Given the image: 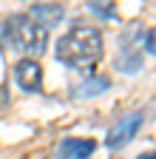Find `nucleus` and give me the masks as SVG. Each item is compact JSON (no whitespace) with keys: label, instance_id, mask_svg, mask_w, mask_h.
<instances>
[{"label":"nucleus","instance_id":"9d476101","mask_svg":"<svg viewBox=\"0 0 156 159\" xmlns=\"http://www.w3.org/2000/svg\"><path fill=\"white\" fill-rule=\"evenodd\" d=\"M136 159H156V156H153V151H148V153H142V156H136Z\"/></svg>","mask_w":156,"mask_h":159},{"label":"nucleus","instance_id":"423d86ee","mask_svg":"<svg viewBox=\"0 0 156 159\" xmlns=\"http://www.w3.org/2000/svg\"><path fill=\"white\" fill-rule=\"evenodd\" d=\"M63 14H65V9H63L60 3H37V6L29 11V17H31V20H37L43 29L57 26V23L63 20Z\"/></svg>","mask_w":156,"mask_h":159},{"label":"nucleus","instance_id":"f257e3e1","mask_svg":"<svg viewBox=\"0 0 156 159\" xmlns=\"http://www.w3.org/2000/svg\"><path fill=\"white\" fill-rule=\"evenodd\" d=\"M102 57V34L100 29L80 26L57 40V60L71 68H88Z\"/></svg>","mask_w":156,"mask_h":159},{"label":"nucleus","instance_id":"39448f33","mask_svg":"<svg viewBox=\"0 0 156 159\" xmlns=\"http://www.w3.org/2000/svg\"><path fill=\"white\" fill-rule=\"evenodd\" d=\"M14 80H17V85H20L23 91H40V85H43V68H40V63L31 60V57L20 60V63L14 66Z\"/></svg>","mask_w":156,"mask_h":159},{"label":"nucleus","instance_id":"f03ea898","mask_svg":"<svg viewBox=\"0 0 156 159\" xmlns=\"http://www.w3.org/2000/svg\"><path fill=\"white\" fill-rule=\"evenodd\" d=\"M6 29H9V43L17 51H26V54H43L48 46V29H43L37 20H31L26 11L20 14H11L6 20Z\"/></svg>","mask_w":156,"mask_h":159},{"label":"nucleus","instance_id":"7ed1b4c3","mask_svg":"<svg viewBox=\"0 0 156 159\" xmlns=\"http://www.w3.org/2000/svg\"><path fill=\"white\" fill-rule=\"evenodd\" d=\"M142 37H145V29L142 26H131L119 43V68L133 74L139 71L142 63H145V48H142Z\"/></svg>","mask_w":156,"mask_h":159},{"label":"nucleus","instance_id":"6e6552de","mask_svg":"<svg viewBox=\"0 0 156 159\" xmlns=\"http://www.w3.org/2000/svg\"><path fill=\"white\" fill-rule=\"evenodd\" d=\"M111 83H108V77H91L88 83H82V85H77L74 88V97H94V94H100V91H105Z\"/></svg>","mask_w":156,"mask_h":159},{"label":"nucleus","instance_id":"20e7f679","mask_svg":"<svg viewBox=\"0 0 156 159\" xmlns=\"http://www.w3.org/2000/svg\"><path fill=\"white\" fill-rule=\"evenodd\" d=\"M139 125H142V114L136 111V114H128V116H122L119 122H116L111 131H108V136H105V145L108 148H122V145H128L131 139L136 136V131H139Z\"/></svg>","mask_w":156,"mask_h":159},{"label":"nucleus","instance_id":"1a4fd4ad","mask_svg":"<svg viewBox=\"0 0 156 159\" xmlns=\"http://www.w3.org/2000/svg\"><path fill=\"white\" fill-rule=\"evenodd\" d=\"M9 46V29H6V20L0 17V51H6Z\"/></svg>","mask_w":156,"mask_h":159},{"label":"nucleus","instance_id":"0eeeda50","mask_svg":"<svg viewBox=\"0 0 156 159\" xmlns=\"http://www.w3.org/2000/svg\"><path fill=\"white\" fill-rule=\"evenodd\" d=\"M94 139H65L60 145V156L57 159H88L94 153Z\"/></svg>","mask_w":156,"mask_h":159}]
</instances>
